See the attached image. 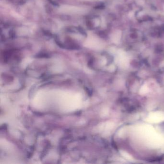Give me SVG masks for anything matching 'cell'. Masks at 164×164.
Returning <instances> with one entry per match:
<instances>
[]
</instances>
